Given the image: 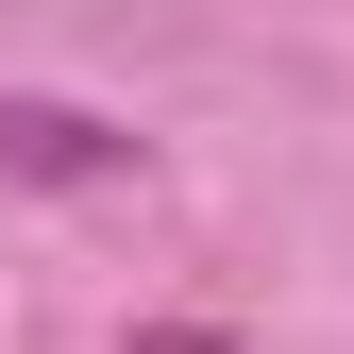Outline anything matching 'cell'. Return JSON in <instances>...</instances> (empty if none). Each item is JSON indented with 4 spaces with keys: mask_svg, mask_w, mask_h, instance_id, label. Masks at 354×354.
<instances>
[{
    "mask_svg": "<svg viewBox=\"0 0 354 354\" xmlns=\"http://www.w3.org/2000/svg\"><path fill=\"white\" fill-rule=\"evenodd\" d=\"M0 152H17V169H118V136L68 118V102H0Z\"/></svg>",
    "mask_w": 354,
    "mask_h": 354,
    "instance_id": "6da1fadb",
    "label": "cell"
},
{
    "mask_svg": "<svg viewBox=\"0 0 354 354\" xmlns=\"http://www.w3.org/2000/svg\"><path fill=\"white\" fill-rule=\"evenodd\" d=\"M118 354H236V337H219V321H136Z\"/></svg>",
    "mask_w": 354,
    "mask_h": 354,
    "instance_id": "7a4b0ae2",
    "label": "cell"
}]
</instances>
